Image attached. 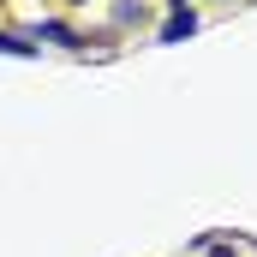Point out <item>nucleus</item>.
I'll return each mask as SVG.
<instances>
[{
	"label": "nucleus",
	"instance_id": "obj_1",
	"mask_svg": "<svg viewBox=\"0 0 257 257\" xmlns=\"http://www.w3.org/2000/svg\"><path fill=\"white\" fill-rule=\"evenodd\" d=\"M192 30H197V18H192V12H174V18L162 24V42H186Z\"/></svg>",
	"mask_w": 257,
	"mask_h": 257
},
{
	"label": "nucleus",
	"instance_id": "obj_2",
	"mask_svg": "<svg viewBox=\"0 0 257 257\" xmlns=\"http://www.w3.org/2000/svg\"><path fill=\"white\" fill-rule=\"evenodd\" d=\"M36 36H42V42H66V48H78V36H72L66 24H54V18H48V24H36Z\"/></svg>",
	"mask_w": 257,
	"mask_h": 257
},
{
	"label": "nucleus",
	"instance_id": "obj_3",
	"mask_svg": "<svg viewBox=\"0 0 257 257\" xmlns=\"http://www.w3.org/2000/svg\"><path fill=\"white\" fill-rule=\"evenodd\" d=\"M0 54H24V60H30V54H36V48H30V42H18V36H6V30H0Z\"/></svg>",
	"mask_w": 257,
	"mask_h": 257
}]
</instances>
